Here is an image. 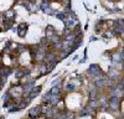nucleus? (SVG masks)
<instances>
[{
	"instance_id": "2",
	"label": "nucleus",
	"mask_w": 124,
	"mask_h": 119,
	"mask_svg": "<svg viewBox=\"0 0 124 119\" xmlns=\"http://www.w3.org/2000/svg\"><path fill=\"white\" fill-rule=\"evenodd\" d=\"M88 72L93 77H97V76H101V68L97 65H91L89 68H88Z\"/></svg>"
},
{
	"instance_id": "8",
	"label": "nucleus",
	"mask_w": 124,
	"mask_h": 119,
	"mask_svg": "<svg viewBox=\"0 0 124 119\" xmlns=\"http://www.w3.org/2000/svg\"><path fill=\"white\" fill-rule=\"evenodd\" d=\"M46 31H47V36H54L55 35V27L54 26H47V29H46Z\"/></svg>"
},
{
	"instance_id": "1",
	"label": "nucleus",
	"mask_w": 124,
	"mask_h": 119,
	"mask_svg": "<svg viewBox=\"0 0 124 119\" xmlns=\"http://www.w3.org/2000/svg\"><path fill=\"white\" fill-rule=\"evenodd\" d=\"M108 103H109V108L112 109V111H117V109L119 108V98L118 97H110Z\"/></svg>"
},
{
	"instance_id": "7",
	"label": "nucleus",
	"mask_w": 124,
	"mask_h": 119,
	"mask_svg": "<svg viewBox=\"0 0 124 119\" xmlns=\"http://www.w3.org/2000/svg\"><path fill=\"white\" fill-rule=\"evenodd\" d=\"M21 27H23V29L19 27V35L21 36V37H24L25 34H26V27H27V25H26V24H21Z\"/></svg>"
},
{
	"instance_id": "3",
	"label": "nucleus",
	"mask_w": 124,
	"mask_h": 119,
	"mask_svg": "<svg viewBox=\"0 0 124 119\" xmlns=\"http://www.w3.org/2000/svg\"><path fill=\"white\" fill-rule=\"evenodd\" d=\"M23 91H24V87L14 86L11 89H10V96H13V97H19L20 94L23 93Z\"/></svg>"
},
{
	"instance_id": "6",
	"label": "nucleus",
	"mask_w": 124,
	"mask_h": 119,
	"mask_svg": "<svg viewBox=\"0 0 124 119\" xmlns=\"http://www.w3.org/2000/svg\"><path fill=\"white\" fill-rule=\"evenodd\" d=\"M41 112H42V111H41V107H35L34 109H31V111H30V113H29V117L31 118V119H35Z\"/></svg>"
},
{
	"instance_id": "12",
	"label": "nucleus",
	"mask_w": 124,
	"mask_h": 119,
	"mask_svg": "<svg viewBox=\"0 0 124 119\" xmlns=\"http://www.w3.org/2000/svg\"><path fill=\"white\" fill-rule=\"evenodd\" d=\"M6 16H8V17H11V19H14V16H15V13H14L13 10H11L10 13H6Z\"/></svg>"
},
{
	"instance_id": "4",
	"label": "nucleus",
	"mask_w": 124,
	"mask_h": 119,
	"mask_svg": "<svg viewBox=\"0 0 124 119\" xmlns=\"http://www.w3.org/2000/svg\"><path fill=\"white\" fill-rule=\"evenodd\" d=\"M40 9L42 10V11H45L46 14H51V15H54L55 13H54V10L50 7V4L47 3V1H42L40 4Z\"/></svg>"
},
{
	"instance_id": "15",
	"label": "nucleus",
	"mask_w": 124,
	"mask_h": 119,
	"mask_svg": "<svg viewBox=\"0 0 124 119\" xmlns=\"http://www.w3.org/2000/svg\"><path fill=\"white\" fill-rule=\"evenodd\" d=\"M109 1H116V0H109Z\"/></svg>"
},
{
	"instance_id": "5",
	"label": "nucleus",
	"mask_w": 124,
	"mask_h": 119,
	"mask_svg": "<svg viewBox=\"0 0 124 119\" xmlns=\"http://www.w3.org/2000/svg\"><path fill=\"white\" fill-rule=\"evenodd\" d=\"M112 61L114 63H123L124 62V57L122 56L120 52H116V53H113V56H112Z\"/></svg>"
},
{
	"instance_id": "13",
	"label": "nucleus",
	"mask_w": 124,
	"mask_h": 119,
	"mask_svg": "<svg viewBox=\"0 0 124 119\" xmlns=\"http://www.w3.org/2000/svg\"><path fill=\"white\" fill-rule=\"evenodd\" d=\"M23 76H24V72H23V71H20V69H19V71L16 72V77L19 78V77H23Z\"/></svg>"
},
{
	"instance_id": "9",
	"label": "nucleus",
	"mask_w": 124,
	"mask_h": 119,
	"mask_svg": "<svg viewBox=\"0 0 124 119\" xmlns=\"http://www.w3.org/2000/svg\"><path fill=\"white\" fill-rule=\"evenodd\" d=\"M51 93H52V94H58V93H60V86H58V87H57V86L52 87V89H51Z\"/></svg>"
},
{
	"instance_id": "14",
	"label": "nucleus",
	"mask_w": 124,
	"mask_h": 119,
	"mask_svg": "<svg viewBox=\"0 0 124 119\" xmlns=\"http://www.w3.org/2000/svg\"><path fill=\"white\" fill-rule=\"evenodd\" d=\"M120 53H122V56L124 57V48H123V50H122V51H120Z\"/></svg>"
},
{
	"instance_id": "10",
	"label": "nucleus",
	"mask_w": 124,
	"mask_h": 119,
	"mask_svg": "<svg viewBox=\"0 0 124 119\" xmlns=\"http://www.w3.org/2000/svg\"><path fill=\"white\" fill-rule=\"evenodd\" d=\"M73 89H75V84L73 83H68L66 86V91H68V92H72Z\"/></svg>"
},
{
	"instance_id": "11",
	"label": "nucleus",
	"mask_w": 124,
	"mask_h": 119,
	"mask_svg": "<svg viewBox=\"0 0 124 119\" xmlns=\"http://www.w3.org/2000/svg\"><path fill=\"white\" fill-rule=\"evenodd\" d=\"M89 105H91L92 108H96V107L98 105V102L96 101V99H91V102H89Z\"/></svg>"
}]
</instances>
